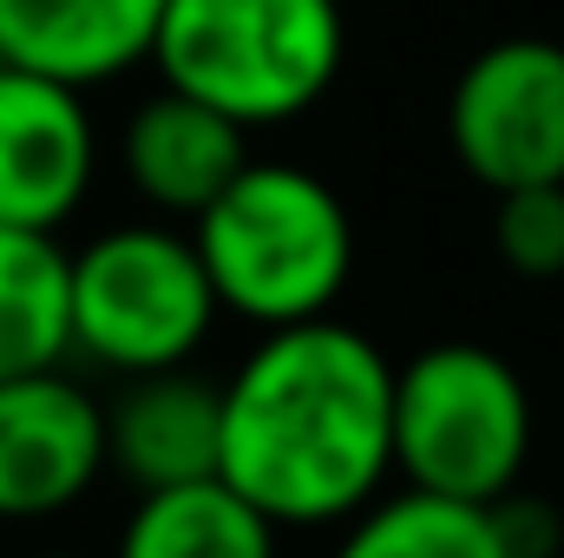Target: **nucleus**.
I'll return each instance as SVG.
<instances>
[{"instance_id":"obj_1","label":"nucleus","mask_w":564,"mask_h":558,"mask_svg":"<svg viewBox=\"0 0 564 558\" xmlns=\"http://www.w3.org/2000/svg\"><path fill=\"white\" fill-rule=\"evenodd\" d=\"M388 473L394 362L335 315L263 329V342L224 382L217 480H230L282 533L355 519L375 506Z\"/></svg>"},{"instance_id":"obj_2","label":"nucleus","mask_w":564,"mask_h":558,"mask_svg":"<svg viewBox=\"0 0 564 558\" xmlns=\"http://www.w3.org/2000/svg\"><path fill=\"white\" fill-rule=\"evenodd\" d=\"M191 244L217 289V309L263 329L328 315L355 270V217L335 184L270 158H250L191 217Z\"/></svg>"},{"instance_id":"obj_3","label":"nucleus","mask_w":564,"mask_h":558,"mask_svg":"<svg viewBox=\"0 0 564 558\" xmlns=\"http://www.w3.org/2000/svg\"><path fill=\"white\" fill-rule=\"evenodd\" d=\"M341 0H164L151 66L243 132L302 119L341 73Z\"/></svg>"},{"instance_id":"obj_4","label":"nucleus","mask_w":564,"mask_h":558,"mask_svg":"<svg viewBox=\"0 0 564 558\" xmlns=\"http://www.w3.org/2000/svg\"><path fill=\"white\" fill-rule=\"evenodd\" d=\"M532 460V395L486 342H433L394 368V473L440 500L492 506Z\"/></svg>"},{"instance_id":"obj_5","label":"nucleus","mask_w":564,"mask_h":558,"mask_svg":"<svg viewBox=\"0 0 564 558\" xmlns=\"http://www.w3.org/2000/svg\"><path fill=\"white\" fill-rule=\"evenodd\" d=\"M217 315L197 244L164 224H119L73 250V355L112 375L184 368Z\"/></svg>"},{"instance_id":"obj_6","label":"nucleus","mask_w":564,"mask_h":558,"mask_svg":"<svg viewBox=\"0 0 564 558\" xmlns=\"http://www.w3.org/2000/svg\"><path fill=\"white\" fill-rule=\"evenodd\" d=\"M446 144L486 191L564 184V46L512 33L479 46L446 99Z\"/></svg>"},{"instance_id":"obj_7","label":"nucleus","mask_w":564,"mask_h":558,"mask_svg":"<svg viewBox=\"0 0 564 558\" xmlns=\"http://www.w3.org/2000/svg\"><path fill=\"white\" fill-rule=\"evenodd\" d=\"M106 473V408L66 375L0 382V519H53Z\"/></svg>"},{"instance_id":"obj_8","label":"nucleus","mask_w":564,"mask_h":558,"mask_svg":"<svg viewBox=\"0 0 564 558\" xmlns=\"http://www.w3.org/2000/svg\"><path fill=\"white\" fill-rule=\"evenodd\" d=\"M99 132L86 93L26 66H0V224L53 230L86 204Z\"/></svg>"},{"instance_id":"obj_9","label":"nucleus","mask_w":564,"mask_h":558,"mask_svg":"<svg viewBox=\"0 0 564 558\" xmlns=\"http://www.w3.org/2000/svg\"><path fill=\"white\" fill-rule=\"evenodd\" d=\"M217 453H224V382L191 375V362L126 375V388L106 401V466L132 493L217 480Z\"/></svg>"},{"instance_id":"obj_10","label":"nucleus","mask_w":564,"mask_h":558,"mask_svg":"<svg viewBox=\"0 0 564 558\" xmlns=\"http://www.w3.org/2000/svg\"><path fill=\"white\" fill-rule=\"evenodd\" d=\"M119 164H126L132 191L151 211L197 217L250 164V132L230 112H217V106H204V99H191L177 86H158L139 112L126 119Z\"/></svg>"},{"instance_id":"obj_11","label":"nucleus","mask_w":564,"mask_h":558,"mask_svg":"<svg viewBox=\"0 0 564 558\" xmlns=\"http://www.w3.org/2000/svg\"><path fill=\"white\" fill-rule=\"evenodd\" d=\"M164 0H0V66L106 86L151 60Z\"/></svg>"},{"instance_id":"obj_12","label":"nucleus","mask_w":564,"mask_h":558,"mask_svg":"<svg viewBox=\"0 0 564 558\" xmlns=\"http://www.w3.org/2000/svg\"><path fill=\"white\" fill-rule=\"evenodd\" d=\"M73 355V257L53 230L0 224V382L66 368Z\"/></svg>"},{"instance_id":"obj_13","label":"nucleus","mask_w":564,"mask_h":558,"mask_svg":"<svg viewBox=\"0 0 564 558\" xmlns=\"http://www.w3.org/2000/svg\"><path fill=\"white\" fill-rule=\"evenodd\" d=\"M112 558H276V519H263L230 480H191L139 493Z\"/></svg>"},{"instance_id":"obj_14","label":"nucleus","mask_w":564,"mask_h":558,"mask_svg":"<svg viewBox=\"0 0 564 558\" xmlns=\"http://www.w3.org/2000/svg\"><path fill=\"white\" fill-rule=\"evenodd\" d=\"M335 558H512L499 526H492V506H473V500H440V493H394V500H375L348 519Z\"/></svg>"},{"instance_id":"obj_15","label":"nucleus","mask_w":564,"mask_h":558,"mask_svg":"<svg viewBox=\"0 0 564 558\" xmlns=\"http://www.w3.org/2000/svg\"><path fill=\"white\" fill-rule=\"evenodd\" d=\"M492 250L512 277L558 282L564 277V184H519L492 191Z\"/></svg>"},{"instance_id":"obj_16","label":"nucleus","mask_w":564,"mask_h":558,"mask_svg":"<svg viewBox=\"0 0 564 558\" xmlns=\"http://www.w3.org/2000/svg\"><path fill=\"white\" fill-rule=\"evenodd\" d=\"M492 526H499V539H506L512 558H558V546H564V519L545 500L519 493V486L506 500H492Z\"/></svg>"},{"instance_id":"obj_17","label":"nucleus","mask_w":564,"mask_h":558,"mask_svg":"<svg viewBox=\"0 0 564 558\" xmlns=\"http://www.w3.org/2000/svg\"><path fill=\"white\" fill-rule=\"evenodd\" d=\"M33 558H73V552H33Z\"/></svg>"}]
</instances>
